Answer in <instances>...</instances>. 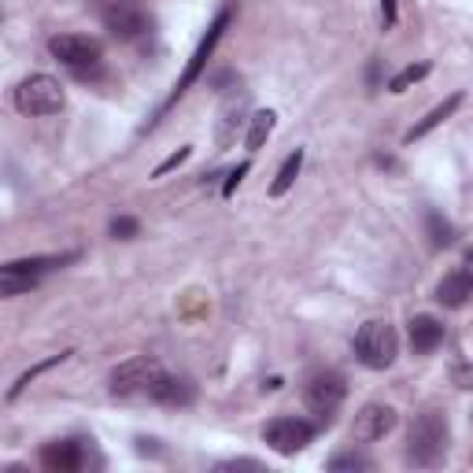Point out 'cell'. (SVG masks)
I'll use <instances>...</instances> for the list:
<instances>
[{
    "label": "cell",
    "mask_w": 473,
    "mask_h": 473,
    "mask_svg": "<svg viewBox=\"0 0 473 473\" xmlns=\"http://www.w3.org/2000/svg\"><path fill=\"white\" fill-rule=\"evenodd\" d=\"M48 52L63 63L67 71H74L78 78H92L101 71V59H104V48L97 38L89 34H56L48 41Z\"/></svg>",
    "instance_id": "4"
},
{
    "label": "cell",
    "mask_w": 473,
    "mask_h": 473,
    "mask_svg": "<svg viewBox=\"0 0 473 473\" xmlns=\"http://www.w3.org/2000/svg\"><path fill=\"white\" fill-rule=\"evenodd\" d=\"M74 259H78L74 251H63V256H30V259H12V263H4V270H0V274H19V277L41 281L45 274H52V270H59V267H67V263H74Z\"/></svg>",
    "instance_id": "12"
},
{
    "label": "cell",
    "mask_w": 473,
    "mask_h": 473,
    "mask_svg": "<svg viewBox=\"0 0 473 473\" xmlns=\"http://www.w3.org/2000/svg\"><path fill=\"white\" fill-rule=\"evenodd\" d=\"M41 466L48 473H78L85 466V448L82 440H52L41 448Z\"/></svg>",
    "instance_id": "11"
},
{
    "label": "cell",
    "mask_w": 473,
    "mask_h": 473,
    "mask_svg": "<svg viewBox=\"0 0 473 473\" xmlns=\"http://www.w3.org/2000/svg\"><path fill=\"white\" fill-rule=\"evenodd\" d=\"M300 167H303V148H296L285 163H281V171H277V178L270 181V197H285L289 188H293V181L300 178Z\"/></svg>",
    "instance_id": "18"
},
{
    "label": "cell",
    "mask_w": 473,
    "mask_h": 473,
    "mask_svg": "<svg viewBox=\"0 0 473 473\" xmlns=\"http://www.w3.org/2000/svg\"><path fill=\"white\" fill-rule=\"evenodd\" d=\"M462 270H466V274H469V277H473V248H469V251H466V259H462Z\"/></svg>",
    "instance_id": "29"
},
{
    "label": "cell",
    "mask_w": 473,
    "mask_h": 473,
    "mask_svg": "<svg viewBox=\"0 0 473 473\" xmlns=\"http://www.w3.org/2000/svg\"><path fill=\"white\" fill-rule=\"evenodd\" d=\"M137 233H141L137 218H126V215H122V218H115V223H111V237H115V241H134Z\"/></svg>",
    "instance_id": "23"
},
{
    "label": "cell",
    "mask_w": 473,
    "mask_h": 473,
    "mask_svg": "<svg viewBox=\"0 0 473 473\" xmlns=\"http://www.w3.org/2000/svg\"><path fill=\"white\" fill-rule=\"evenodd\" d=\"M101 19H104L108 34L115 41H137L145 30L152 26V19H148L141 0H108V4L101 8Z\"/></svg>",
    "instance_id": "7"
},
{
    "label": "cell",
    "mask_w": 473,
    "mask_h": 473,
    "mask_svg": "<svg viewBox=\"0 0 473 473\" xmlns=\"http://www.w3.org/2000/svg\"><path fill=\"white\" fill-rule=\"evenodd\" d=\"M407 333H411V348L418 355H429V352H436L440 344H444V322L433 319V314H415L411 326H407Z\"/></svg>",
    "instance_id": "13"
},
{
    "label": "cell",
    "mask_w": 473,
    "mask_h": 473,
    "mask_svg": "<svg viewBox=\"0 0 473 473\" xmlns=\"http://www.w3.org/2000/svg\"><path fill=\"white\" fill-rule=\"evenodd\" d=\"M163 373H167V370H163L160 359L137 355V359H126V363H118V366L111 370L108 389H111V396H122V399H130V396H148L152 385L160 381Z\"/></svg>",
    "instance_id": "5"
},
{
    "label": "cell",
    "mask_w": 473,
    "mask_h": 473,
    "mask_svg": "<svg viewBox=\"0 0 473 473\" xmlns=\"http://www.w3.org/2000/svg\"><path fill=\"white\" fill-rule=\"evenodd\" d=\"M329 469H373V462L359 451H344V455H333L329 459Z\"/></svg>",
    "instance_id": "22"
},
{
    "label": "cell",
    "mask_w": 473,
    "mask_h": 473,
    "mask_svg": "<svg viewBox=\"0 0 473 473\" xmlns=\"http://www.w3.org/2000/svg\"><path fill=\"white\" fill-rule=\"evenodd\" d=\"M355 355L370 370H389L399 355V337H396L392 322H385V319L363 322L359 333H355Z\"/></svg>",
    "instance_id": "2"
},
{
    "label": "cell",
    "mask_w": 473,
    "mask_h": 473,
    "mask_svg": "<svg viewBox=\"0 0 473 473\" xmlns=\"http://www.w3.org/2000/svg\"><path fill=\"white\" fill-rule=\"evenodd\" d=\"M311 440H314V425L307 418H293V415H281V418L267 422V429H263V444L277 455H300Z\"/></svg>",
    "instance_id": "8"
},
{
    "label": "cell",
    "mask_w": 473,
    "mask_h": 473,
    "mask_svg": "<svg viewBox=\"0 0 473 473\" xmlns=\"http://www.w3.org/2000/svg\"><path fill=\"white\" fill-rule=\"evenodd\" d=\"M63 104H67V92L52 74H30L15 85V108L22 115H34V118H48L59 115Z\"/></svg>",
    "instance_id": "3"
},
{
    "label": "cell",
    "mask_w": 473,
    "mask_h": 473,
    "mask_svg": "<svg viewBox=\"0 0 473 473\" xmlns=\"http://www.w3.org/2000/svg\"><path fill=\"white\" fill-rule=\"evenodd\" d=\"M218 469H263L256 459H230V462H218Z\"/></svg>",
    "instance_id": "26"
},
{
    "label": "cell",
    "mask_w": 473,
    "mask_h": 473,
    "mask_svg": "<svg viewBox=\"0 0 473 473\" xmlns=\"http://www.w3.org/2000/svg\"><path fill=\"white\" fill-rule=\"evenodd\" d=\"M381 22L396 26V0H381Z\"/></svg>",
    "instance_id": "28"
},
{
    "label": "cell",
    "mask_w": 473,
    "mask_h": 473,
    "mask_svg": "<svg viewBox=\"0 0 473 473\" xmlns=\"http://www.w3.org/2000/svg\"><path fill=\"white\" fill-rule=\"evenodd\" d=\"M455 385L459 389H473V366H455Z\"/></svg>",
    "instance_id": "27"
},
{
    "label": "cell",
    "mask_w": 473,
    "mask_h": 473,
    "mask_svg": "<svg viewBox=\"0 0 473 473\" xmlns=\"http://www.w3.org/2000/svg\"><path fill=\"white\" fill-rule=\"evenodd\" d=\"M155 403H163V407H188L197 399V385L188 381V377H171V373H163L160 381L152 385V392H148Z\"/></svg>",
    "instance_id": "14"
},
{
    "label": "cell",
    "mask_w": 473,
    "mask_h": 473,
    "mask_svg": "<svg viewBox=\"0 0 473 473\" xmlns=\"http://www.w3.org/2000/svg\"><path fill=\"white\" fill-rule=\"evenodd\" d=\"M425 74H429V63H411V67H403V71L389 82V92H407L411 85H418Z\"/></svg>",
    "instance_id": "21"
},
{
    "label": "cell",
    "mask_w": 473,
    "mask_h": 473,
    "mask_svg": "<svg viewBox=\"0 0 473 473\" xmlns=\"http://www.w3.org/2000/svg\"><path fill=\"white\" fill-rule=\"evenodd\" d=\"M188 152H193V148H178L174 155H167V160H163L160 167H155V171H152V178H163V174H171V171H178V167H181V163L188 160Z\"/></svg>",
    "instance_id": "24"
},
{
    "label": "cell",
    "mask_w": 473,
    "mask_h": 473,
    "mask_svg": "<svg viewBox=\"0 0 473 473\" xmlns=\"http://www.w3.org/2000/svg\"><path fill=\"white\" fill-rule=\"evenodd\" d=\"M244 174H248V163H241L237 171H230V178H226V185H223V197H233V193H237V185H241Z\"/></svg>",
    "instance_id": "25"
},
{
    "label": "cell",
    "mask_w": 473,
    "mask_h": 473,
    "mask_svg": "<svg viewBox=\"0 0 473 473\" xmlns=\"http://www.w3.org/2000/svg\"><path fill=\"white\" fill-rule=\"evenodd\" d=\"M396 429V411L389 403H366L363 411L355 415V425H352V436L359 444H373V440H385L389 433Z\"/></svg>",
    "instance_id": "10"
},
{
    "label": "cell",
    "mask_w": 473,
    "mask_h": 473,
    "mask_svg": "<svg viewBox=\"0 0 473 473\" xmlns=\"http://www.w3.org/2000/svg\"><path fill=\"white\" fill-rule=\"evenodd\" d=\"M226 26H230V8L226 12H218V19L207 26V34H204V41L197 45V52H193V59L185 63V71H181V78H178V85H174V92H171V101L167 104H174L185 89H193L197 85V78L204 74V67H207V59L215 56V45L223 41V34H226Z\"/></svg>",
    "instance_id": "9"
},
{
    "label": "cell",
    "mask_w": 473,
    "mask_h": 473,
    "mask_svg": "<svg viewBox=\"0 0 473 473\" xmlns=\"http://www.w3.org/2000/svg\"><path fill=\"white\" fill-rule=\"evenodd\" d=\"M344 396H348V381H344L337 370H319V373H311L307 385H303V403H307V411H311L314 418H322V422H333V415L340 411Z\"/></svg>",
    "instance_id": "6"
},
{
    "label": "cell",
    "mask_w": 473,
    "mask_h": 473,
    "mask_svg": "<svg viewBox=\"0 0 473 473\" xmlns=\"http://www.w3.org/2000/svg\"><path fill=\"white\" fill-rule=\"evenodd\" d=\"M459 104H462V92H451V97H448L444 104H436V108H433V111H429V115H425L422 122H415V126H411V134H407V145L422 141L425 134H433V130H436L440 122H448V118H451V115L459 111Z\"/></svg>",
    "instance_id": "16"
},
{
    "label": "cell",
    "mask_w": 473,
    "mask_h": 473,
    "mask_svg": "<svg viewBox=\"0 0 473 473\" xmlns=\"http://www.w3.org/2000/svg\"><path fill=\"white\" fill-rule=\"evenodd\" d=\"M274 126H277V115L270 108L251 115V122H248V152H259L267 145V137L274 134Z\"/></svg>",
    "instance_id": "17"
},
{
    "label": "cell",
    "mask_w": 473,
    "mask_h": 473,
    "mask_svg": "<svg viewBox=\"0 0 473 473\" xmlns=\"http://www.w3.org/2000/svg\"><path fill=\"white\" fill-rule=\"evenodd\" d=\"M469 296H473V277H469L466 270H451V274H444V281L436 285V303H444V307H451V311L466 307Z\"/></svg>",
    "instance_id": "15"
},
{
    "label": "cell",
    "mask_w": 473,
    "mask_h": 473,
    "mask_svg": "<svg viewBox=\"0 0 473 473\" xmlns=\"http://www.w3.org/2000/svg\"><path fill=\"white\" fill-rule=\"evenodd\" d=\"M425 230H429V244L433 248H451L455 244V226L440 211H425Z\"/></svg>",
    "instance_id": "19"
},
{
    "label": "cell",
    "mask_w": 473,
    "mask_h": 473,
    "mask_svg": "<svg viewBox=\"0 0 473 473\" xmlns=\"http://www.w3.org/2000/svg\"><path fill=\"white\" fill-rule=\"evenodd\" d=\"M448 444H451L448 418L440 411H425L411 422V429H407V462L433 469L448 459Z\"/></svg>",
    "instance_id": "1"
},
{
    "label": "cell",
    "mask_w": 473,
    "mask_h": 473,
    "mask_svg": "<svg viewBox=\"0 0 473 473\" xmlns=\"http://www.w3.org/2000/svg\"><path fill=\"white\" fill-rule=\"evenodd\" d=\"M67 355H71V352H59V355H52V359H45V363H38V366H30V370H26L22 377H19V381H15L12 389H8V399H19V396H22V389H26L30 381H38V377H41L45 370H52V366H59V363H63V359H67Z\"/></svg>",
    "instance_id": "20"
}]
</instances>
